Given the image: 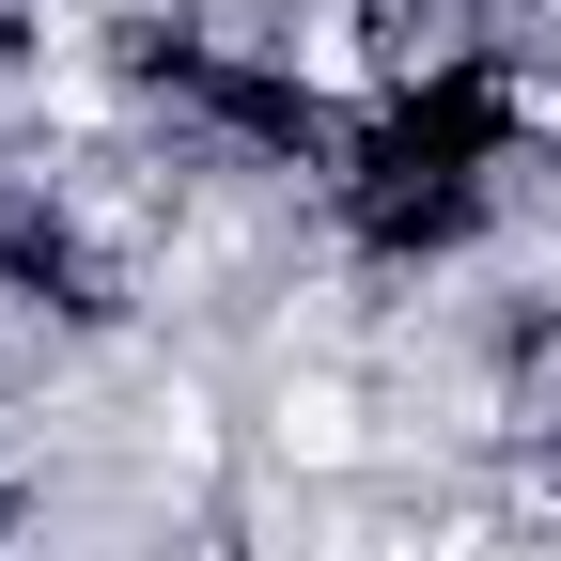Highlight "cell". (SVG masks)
<instances>
[{"instance_id": "cell-1", "label": "cell", "mask_w": 561, "mask_h": 561, "mask_svg": "<svg viewBox=\"0 0 561 561\" xmlns=\"http://www.w3.org/2000/svg\"><path fill=\"white\" fill-rule=\"evenodd\" d=\"M530 79H515V47H468V62H421V79L359 94V125H343V234H359L375 265H437L468 250L483 219H500V172L530 157Z\"/></svg>"}, {"instance_id": "cell-2", "label": "cell", "mask_w": 561, "mask_h": 561, "mask_svg": "<svg viewBox=\"0 0 561 561\" xmlns=\"http://www.w3.org/2000/svg\"><path fill=\"white\" fill-rule=\"evenodd\" d=\"M0 297H32V312H110V250L79 234V203H62L47 172H0Z\"/></svg>"}]
</instances>
